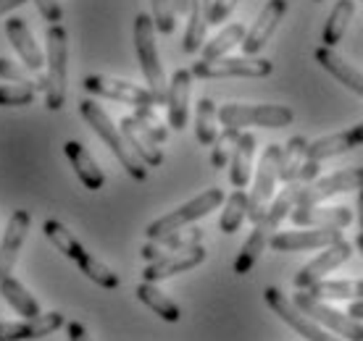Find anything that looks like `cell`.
I'll return each mask as SVG.
<instances>
[{"instance_id": "obj_1", "label": "cell", "mask_w": 363, "mask_h": 341, "mask_svg": "<svg viewBox=\"0 0 363 341\" xmlns=\"http://www.w3.org/2000/svg\"><path fill=\"white\" fill-rule=\"evenodd\" d=\"M79 113H82L84 121L92 126V132L108 144L111 153L116 155V161L124 166V170H127L129 176H132L135 181H145L147 179L145 163L132 153V147L127 144V139H124V134H121V129L113 126L108 113L100 108L95 100H79Z\"/></svg>"}, {"instance_id": "obj_2", "label": "cell", "mask_w": 363, "mask_h": 341, "mask_svg": "<svg viewBox=\"0 0 363 341\" xmlns=\"http://www.w3.org/2000/svg\"><path fill=\"white\" fill-rule=\"evenodd\" d=\"M43 233L48 236V242L55 244V247L64 252L69 260H74L77 265H79V270H82L92 284H98V287H103V289L116 287V281H118L116 273H113L108 265H103L98 258H92L90 252L82 247V242H79V239H77V236H74V233L69 231L61 221H55V218L45 221V224H43Z\"/></svg>"}, {"instance_id": "obj_3", "label": "cell", "mask_w": 363, "mask_h": 341, "mask_svg": "<svg viewBox=\"0 0 363 341\" xmlns=\"http://www.w3.org/2000/svg\"><path fill=\"white\" fill-rule=\"evenodd\" d=\"M45 55V105L48 110H61L66 103V63H69V35L61 24L48 27Z\"/></svg>"}, {"instance_id": "obj_4", "label": "cell", "mask_w": 363, "mask_h": 341, "mask_svg": "<svg viewBox=\"0 0 363 341\" xmlns=\"http://www.w3.org/2000/svg\"><path fill=\"white\" fill-rule=\"evenodd\" d=\"M135 47L143 76L147 81V90L155 95L158 105H166V90L169 87H166L164 69L158 61V47H155V21L147 13H137L135 18Z\"/></svg>"}, {"instance_id": "obj_5", "label": "cell", "mask_w": 363, "mask_h": 341, "mask_svg": "<svg viewBox=\"0 0 363 341\" xmlns=\"http://www.w3.org/2000/svg\"><path fill=\"white\" fill-rule=\"evenodd\" d=\"M221 202H224V192H221V189H218V187L206 189V192H203V195H198L195 200L184 202L182 207H177V210H172V213L161 216L158 221H153V224L145 229L147 239H150V242H155V239H164L166 233L179 231V229H184V226H190L192 221L208 216L211 210H216Z\"/></svg>"}, {"instance_id": "obj_6", "label": "cell", "mask_w": 363, "mask_h": 341, "mask_svg": "<svg viewBox=\"0 0 363 341\" xmlns=\"http://www.w3.org/2000/svg\"><path fill=\"white\" fill-rule=\"evenodd\" d=\"M292 302L300 313H306L308 318H313L318 325H327L329 331L337 333L340 339L345 341H363V323L361 320H353L350 315H342L340 310L329 307L324 299H316V296L306 291V289H298V294L292 296Z\"/></svg>"}, {"instance_id": "obj_7", "label": "cell", "mask_w": 363, "mask_h": 341, "mask_svg": "<svg viewBox=\"0 0 363 341\" xmlns=\"http://www.w3.org/2000/svg\"><path fill=\"white\" fill-rule=\"evenodd\" d=\"M295 113L287 105H245V103H227L218 108L221 126H264V129H281L290 126Z\"/></svg>"}, {"instance_id": "obj_8", "label": "cell", "mask_w": 363, "mask_h": 341, "mask_svg": "<svg viewBox=\"0 0 363 341\" xmlns=\"http://www.w3.org/2000/svg\"><path fill=\"white\" fill-rule=\"evenodd\" d=\"M279 161H281V147L279 144H269L261 155L258 163V173L253 181V192L247 195V218L258 224L266 216V210L274 200V189L279 181Z\"/></svg>"}, {"instance_id": "obj_9", "label": "cell", "mask_w": 363, "mask_h": 341, "mask_svg": "<svg viewBox=\"0 0 363 341\" xmlns=\"http://www.w3.org/2000/svg\"><path fill=\"white\" fill-rule=\"evenodd\" d=\"M192 76L198 79H229V76H245V79H264L274 71V63L266 58H216V61L192 63Z\"/></svg>"}, {"instance_id": "obj_10", "label": "cell", "mask_w": 363, "mask_h": 341, "mask_svg": "<svg viewBox=\"0 0 363 341\" xmlns=\"http://www.w3.org/2000/svg\"><path fill=\"white\" fill-rule=\"evenodd\" d=\"M82 87L90 95L116 100V103H127V105H135V108H143V105H153L155 108L158 105L155 95L147 87H140V84H132V81L111 79V76H100V74L84 76Z\"/></svg>"}, {"instance_id": "obj_11", "label": "cell", "mask_w": 363, "mask_h": 341, "mask_svg": "<svg viewBox=\"0 0 363 341\" xmlns=\"http://www.w3.org/2000/svg\"><path fill=\"white\" fill-rule=\"evenodd\" d=\"M363 187V168H345L335 170L332 176H324L316 184H303L298 192V205L295 207H311L321 205L324 200L335 197L340 192H353Z\"/></svg>"}, {"instance_id": "obj_12", "label": "cell", "mask_w": 363, "mask_h": 341, "mask_svg": "<svg viewBox=\"0 0 363 341\" xmlns=\"http://www.w3.org/2000/svg\"><path fill=\"white\" fill-rule=\"evenodd\" d=\"M264 299H266V305L272 307L274 313L279 315L292 331H298L306 341H345V339H337V336H329L327 331H321V325L313 323V318H308L306 313H300L298 307H295V302L287 299L277 287L266 289Z\"/></svg>"}, {"instance_id": "obj_13", "label": "cell", "mask_w": 363, "mask_h": 341, "mask_svg": "<svg viewBox=\"0 0 363 341\" xmlns=\"http://www.w3.org/2000/svg\"><path fill=\"white\" fill-rule=\"evenodd\" d=\"M350 255H353V247H350L345 239H340V242L324 247V252H321L318 258H313L308 265H303V268L295 273V287L311 289L316 281L324 279L327 273H332V270L340 268L342 262L350 260Z\"/></svg>"}, {"instance_id": "obj_14", "label": "cell", "mask_w": 363, "mask_h": 341, "mask_svg": "<svg viewBox=\"0 0 363 341\" xmlns=\"http://www.w3.org/2000/svg\"><path fill=\"white\" fill-rule=\"evenodd\" d=\"M203 260H206V247H203V244H195V247H187V250L172 252V255H164V258H158V260L147 262L145 270H143V281L155 284V281L172 279V276H177V273L198 268Z\"/></svg>"}, {"instance_id": "obj_15", "label": "cell", "mask_w": 363, "mask_h": 341, "mask_svg": "<svg viewBox=\"0 0 363 341\" xmlns=\"http://www.w3.org/2000/svg\"><path fill=\"white\" fill-rule=\"evenodd\" d=\"M340 239H342V229H311V231H279L269 239V244L277 252H303L324 250Z\"/></svg>"}, {"instance_id": "obj_16", "label": "cell", "mask_w": 363, "mask_h": 341, "mask_svg": "<svg viewBox=\"0 0 363 341\" xmlns=\"http://www.w3.org/2000/svg\"><path fill=\"white\" fill-rule=\"evenodd\" d=\"M287 13V0H269L264 6V11L258 13L255 24L245 32L242 40V53L245 55H258L264 50V45L272 40V35L277 32L279 21Z\"/></svg>"}, {"instance_id": "obj_17", "label": "cell", "mask_w": 363, "mask_h": 341, "mask_svg": "<svg viewBox=\"0 0 363 341\" xmlns=\"http://www.w3.org/2000/svg\"><path fill=\"white\" fill-rule=\"evenodd\" d=\"M29 224H32L29 210H13V216L9 218V226L3 231V239H0V279L13 273L18 252L24 247V239H27Z\"/></svg>"}, {"instance_id": "obj_18", "label": "cell", "mask_w": 363, "mask_h": 341, "mask_svg": "<svg viewBox=\"0 0 363 341\" xmlns=\"http://www.w3.org/2000/svg\"><path fill=\"white\" fill-rule=\"evenodd\" d=\"M190 92H192V71L179 69L174 71L169 90H166V113H169V126L174 132H182L187 126L190 116Z\"/></svg>"}, {"instance_id": "obj_19", "label": "cell", "mask_w": 363, "mask_h": 341, "mask_svg": "<svg viewBox=\"0 0 363 341\" xmlns=\"http://www.w3.org/2000/svg\"><path fill=\"white\" fill-rule=\"evenodd\" d=\"M66 325V318L61 313H45L37 318H27L24 323H6L0 320V341H37L48 333L58 331Z\"/></svg>"}, {"instance_id": "obj_20", "label": "cell", "mask_w": 363, "mask_h": 341, "mask_svg": "<svg viewBox=\"0 0 363 341\" xmlns=\"http://www.w3.org/2000/svg\"><path fill=\"white\" fill-rule=\"evenodd\" d=\"M363 144V121L361 124L350 126L347 132H340V134H329L321 137L316 142H308V150H306V161H327V158H335V155H342L347 150H355Z\"/></svg>"}, {"instance_id": "obj_21", "label": "cell", "mask_w": 363, "mask_h": 341, "mask_svg": "<svg viewBox=\"0 0 363 341\" xmlns=\"http://www.w3.org/2000/svg\"><path fill=\"white\" fill-rule=\"evenodd\" d=\"M121 134L127 139V144L132 147V153L140 158V161L145 163V166H161L164 163V153H161V147L155 142L153 137L145 132V126L140 124L135 116H124L121 118Z\"/></svg>"}, {"instance_id": "obj_22", "label": "cell", "mask_w": 363, "mask_h": 341, "mask_svg": "<svg viewBox=\"0 0 363 341\" xmlns=\"http://www.w3.org/2000/svg\"><path fill=\"white\" fill-rule=\"evenodd\" d=\"M290 218L298 226H313V229H345L350 221H353V210L350 207H321V205H311V207H292Z\"/></svg>"}, {"instance_id": "obj_23", "label": "cell", "mask_w": 363, "mask_h": 341, "mask_svg": "<svg viewBox=\"0 0 363 341\" xmlns=\"http://www.w3.org/2000/svg\"><path fill=\"white\" fill-rule=\"evenodd\" d=\"M6 35H9L11 45H13V50L18 53V58L27 63L29 71H35V74L43 71L45 55H43L40 45L35 42V37L29 32L27 21H24V18H9V21H6Z\"/></svg>"}, {"instance_id": "obj_24", "label": "cell", "mask_w": 363, "mask_h": 341, "mask_svg": "<svg viewBox=\"0 0 363 341\" xmlns=\"http://www.w3.org/2000/svg\"><path fill=\"white\" fill-rule=\"evenodd\" d=\"M64 153H66V158H69V163H72L77 179L82 181L84 189H90V192H98V189H103V184H106V176H103V170L98 168L95 158H92L90 150H87L82 142L69 139V142L64 144Z\"/></svg>"}, {"instance_id": "obj_25", "label": "cell", "mask_w": 363, "mask_h": 341, "mask_svg": "<svg viewBox=\"0 0 363 341\" xmlns=\"http://www.w3.org/2000/svg\"><path fill=\"white\" fill-rule=\"evenodd\" d=\"M313 55H316V63L324 71H329L337 81H342L347 90L363 98V71H358V69H353L347 61H342V58L335 53V47L321 45V47H316Z\"/></svg>"}, {"instance_id": "obj_26", "label": "cell", "mask_w": 363, "mask_h": 341, "mask_svg": "<svg viewBox=\"0 0 363 341\" xmlns=\"http://www.w3.org/2000/svg\"><path fill=\"white\" fill-rule=\"evenodd\" d=\"M253 158H255V137L250 132L240 134L235 142L232 158H229V181L235 189H245L250 181V170H253Z\"/></svg>"}, {"instance_id": "obj_27", "label": "cell", "mask_w": 363, "mask_h": 341, "mask_svg": "<svg viewBox=\"0 0 363 341\" xmlns=\"http://www.w3.org/2000/svg\"><path fill=\"white\" fill-rule=\"evenodd\" d=\"M203 242V231L200 229H190V231H174V233H166L164 239H155V242L145 244L140 255H143V260L153 262L158 258H164V255H172V252H179V250H187V247H195V244Z\"/></svg>"}, {"instance_id": "obj_28", "label": "cell", "mask_w": 363, "mask_h": 341, "mask_svg": "<svg viewBox=\"0 0 363 341\" xmlns=\"http://www.w3.org/2000/svg\"><path fill=\"white\" fill-rule=\"evenodd\" d=\"M135 294H137V299H140L145 307H150L161 320H166V323H179V318H182L179 305H177L174 299H169V296L155 287V284L143 281V284L135 289Z\"/></svg>"}, {"instance_id": "obj_29", "label": "cell", "mask_w": 363, "mask_h": 341, "mask_svg": "<svg viewBox=\"0 0 363 341\" xmlns=\"http://www.w3.org/2000/svg\"><path fill=\"white\" fill-rule=\"evenodd\" d=\"M269 239H272V229H269L264 221H258V224H255V229L250 231V236L245 239V244H242L240 255H237V260H235V273H237V276H245V273H250V270H253V265L258 262L261 252L266 250Z\"/></svg>"}, {"instance_id": "obj_30", "label": "cell", "mask_w": 363, "mask_h": 341, "mask_svg": "<svg viewBox=\"0 0 363 341\" xmlns=\"http://www.w3.org/2000/svg\"><path fill=\"white\" fill-rule=\"evenodd\" d=\"M208 11L211 0H190V21L184 29V53H195L206 42V29H208Z\"/></svg>"}, {"instance_id": "obj_31", "label": "cell", "mask_w": 363, "mask_h": 341, "mask_svg": "<svg viewBox=\"0 0 363 341\" xmlns=\"http://www.w3.org/2000/svg\"><path fill=\"white\" fill-rule=\"evenodd\" d=\"M0 294H3V299H6L18 315H24V318H37V315H43L40 313V302H37L35 296L27 291V287H24L18 279H13V276L0 279Z\"/></svg>"}, {"instance_id": "obj_32", "label": "cell", "mask_w": 363, "mask_h": 341, "mask_svg": "<svg viewBox=\"0 0 363 341\" xmlns=\"http://www.w3.org/2000/svg\"><path fill=\"white\" fill-rule=\"evenodd\" d=\"M306 150H308V139L306 137H292L290 142L281 147L279 181H284V184L298 181L300 168L306 166Z\"/></svg>"}, {"instance_id": "obj_33", "label": "cell", "mask_w": 363, "mask_h": 341, "mask_svg": "<svg viewBox=\"0 0 363 341\" xmlns=\"http://www.w3.org/2000/svg\"><path fill=\"white\" fill-rule=\"evenodd\" d=\"M353 13H355L353 0H337V6L332 8V13L327 18V27L321 32V45L335 47L337 42H342V35H345L347 21L353 18Z\"/></svg>"}, {"instance_id": "obj_34", "label": "cell", "mask_w": 363, "mask_h": 341, "mask_svg": "<svg viewBox=\"0 0 363 341\" xmlns=\"http://www.w3.org/2000/svg\"><path fill=\"white\" fill-rule=\"evenodd\" d=\"M245 32H247L245 24H240V21L224 27L216 37H213V40H211V42L203 45V61H216V58H224V55H227L235 45H242Z\"/></svg>"}, {"instance_id": "obj_35", "label": "cell", "mask_w": 363, "mask_h": 341, "mask_svg": "<svg viewBox=\"0 0 363 341\" xmlns=\"http://www.w3.org/2000/svg\"><path fill=\"white\" fill-rule=\"evenodd\" d=\"M316 299H361L363 296V279H345V281H316L308 289Z\"/></svg>"}, {"instance_id": "obj_36", "label": "cell", "mask_w": 363, "mask_h": 341, "mask_svg": "<svg viewBox=\"0 0 363 341\" xmlns=\"http://www.w3.org/2000/svg\"><path fill=\"white\" fill-rule=\"evenodd\" d=\"M300 187H303V181H292V184H287V187L281 189V195L277 200H272V205H269V210H266V216L261 218L272 231H277V226L284 221V218L292 213V207L298 205V192Z\"/></svg>"}, {"instance_id": "obj_37", "label": "cell", "mask_w": 363, "mask_h": 341, "mask_svg": "<svg viewBox=\"0 0 363 341\" xmlns=\"http://www.w3.org/2000/svg\"><path fill=\"white\" fill-rule=\"evenodd\" d=\"M216 118H218V110H216V103L211 98H200L198 100V110H195V137H198L200 144H213L216 139Z\"/></svg>"}, {"instance_id": "obj_38", "label": "cell", "mask_w": 363, "mask_h": 341, "mask_svg": "<svg viewBox=\"0 0 363 341\" xmlns=\"http://www.w3.org/2000/svg\"><path fill=\"white\" fill-rule=\"evenodd\" d=\"M245 218H247V195H245V189H235V192L229 195L227 205H224L218 229L224 233H235V231H240V226H242Z\"/></svg>"}, {"instance_id": "obj_39", "label": "cell", "mask_w": 363, "mask_h": 341, "mask_svg": "<svg viewBox=\"0 0 363 341\" xmlns=\"http://www.w3.org/2000/svg\"><path fill=\"white\" fill-rule=\"evenodd\" d=\"M240 134H242V132L235 129V126H224V129L218 132L216 139H213V153H211V166H213V168H224V166H227Z\"/></svg>"}, {"instance_id": "obj_40", "label": "cell", "mask_w": 363, "mask_h": 341, "mask_svg": "<svg viewBox=\"0 0 363 341\" xmlns=\"http://www.w3.org/2000/svg\"><path fill=\"white\" fill-rule=\"evenodd\" d=\"M37 90L18 84V87H0V108H21V105H32L35 103Z\"/></svg>"}, {"instance_id": "obj_41", "label": "cell", "mask_w": 363, "mask_h": 341, "mask_svg": "<svg viewBox=\"0 0 363 341\" xmlns=\"http://www.w3.org/2000/svg\"><path fill=\"white\" fill-rule=\"evenodd\" d=\"M153 3V21L155 29L161 35H172L177 27V11H174V0H150Z\"/></svg>"}, {"instance_id": "obj_42", "label": "cell", "mask_w": 363, "mask_h": 341, "mask_svg": "<svg viewBox=\"0 0 363 341\" xmlns=\"http://www.w3.org/2000/svg\"><path fill=\"white\" fill-rule=\"evenodd\" d=\"M0 79H11L18 81V84H27V87H35V90H45V81L32 79V71L29 69H21L18 63H13L11 58H0Z\"/></svg>"}, {"instance_id": "obj_43", "label": "cell", "mask_w": 363, "mask_h": 341, "mask_svg": "<svg viewBox=\"0 0 363 341\" xmlns=\"http://www.w3.org/2000/svg\"><path fill=\"white\" fill-rule=\"evenodd\" d=\"M137 113H135V118L140 121V124L145 126V132L150 137H153L155 142L161 144V142H166V137H169V132L164 129V124H161V118L155 116V110H153V105H143V108H135Z\"/></svg>"}, {"instance_id": "obj_44", "label": "cell", "mask_w": 363, "mask_h": 341, "mask_svg": "<svg viewBox=\"0 0 363 341\" xmlns=\"http://www.w3.org/2000/svg\"><path fill=\"white\" fill-rule=\"evenodd\" d=\"M240 0H211V11H208V27H218L229 18V13L235 11V6Z\"/></svg>"}, {"instance_id": "obj_45", "label": "cell", "mask_w": 363, "mask_h": 341, "mask_svg": "<svg viewBox=\"0 0 363 341\" xmlns=\"http://www.w3.org/2000/svg\"><path fill=\"white\" fill-rule=\"evenodd\" d=\"M35 6L43 13V18L50 21V24H61L64 21V8H61L58 0H35Z\"/></svg>"}, {"instance_id": "obj_46", "label": "cell", "mask_w": 363, "mask_h": 341, "mask_svg": "<svg viewBox=\"0 0 363 341\" xmlns=\"http://www.w3.org/2000/svg\"><path fill=\"white\" fill-rule=\"evenodd\" d=\"M66 333H69V341H92L84 323H79V320H69L66 323Z\"/></svg>"}, {"instance_id": "obj_47", "label": "cell", "mask_w": 363, "mask_h": 341, "mask_svg": "<svg viewBox=\"0 0 363 341\" xmlns=\"http://www.w3.org/2000/svg\"><path fill=\"white\" fill-rule=\"evenodd\" d=\"M347 315H350L353 320H363V296H361V299H355V302H350V307H347Z\"/></svg>"}, {"instance_id": "obj_48", "label": "cell", "mask_w": 363, "mask_h": 341, "mask_svg": "<svg viewBox=\"0 0 363 341\" xmlns=\"http://www.w3.org/2000/svg\"><path fill=\"white\" fill-rule=\"evenodd\" d=\"M24 3H27V0H0V16L13 8H18V6H24Z\"/></svg>"}, {"instance_id": "obj_49", "label": "cell", "mask_w": 363, "mask_h": 341, "mask_svg": "<svg viewBox=\"0 0 363 341\" xmlns=\"http://www.w3.org/2000/svg\"><path fill=\"white\" fill-rule=\"evenodd\" d=\"M355 207H358V224H361V231H363V187L358 189V202H355Z\"/></svg>"}, {"instance_id": "obj_50", "label": "cell", "mask_w": 363, "mask_h": 341, "mask_svg": "<svg viewBox=\"0 0 363 341\" xmlns=\"http://www.w3.org/2000/svg\"><path fill=\"white\" fill-rule=\"evenodd\" d=\"M174 11L177 13H187L190 11V0H174Z\"/></svg>"}, {"instance_id": "obj_51", "label": "cell", "mask_w": 363, "mask_h": 341, "mask_svg": "<svg viewBox=\"0 0 363 341\" xmlns=\"http://www.w3.org/2000/svg\"><path fill=\"white\" fill-rule=\"evenodd\" d=\"M355 247H358V252L363 255V231L358 233V236H355Z\"/></svg>"}, {"instance_id": "obj_52", "label": "cell", "mask_w": 363, "mask_h": 341, "mask_svg": "<svg viewBox=\"0 0 363 341\" xmlns=\"http://www.w3.org/2000/svg\"><path fill=\"white\" fill-rule=\"evenodd\" d=\"M316 3H321V0H316Z\"/></svg>"}]
</instances>
